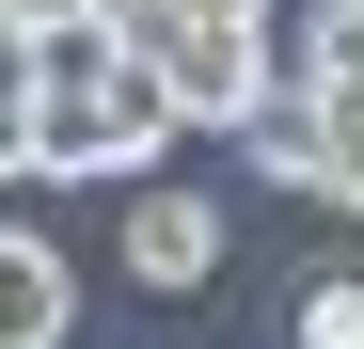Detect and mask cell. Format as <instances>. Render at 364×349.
<instances>
[{"instance_id":"obj_6","label":"cell","mask_w":364,"mask_h":349,"mask_svg":"<svg viewBox=\"0 0 364 349\" xmlns=\"http://www.w3.org/2000/svg\"><path fill=\"white\" fill-rule=\"evenodd\" d=\"M301 349H364V270H317V286H301Z\"/></svg>"},{"instance_id":"obj_8","label":"cell","mask_w":364,"mask_h":349,"mask_svg":"<svg viewBox=\"0 0 364 349\" xmlns=\"http://www.w3.org/2000/svg\"><path fill=\"white\" fill-rule=\"evenodd\" d=\"M174 16H269V0H174Z\"/></svg>"},{"instance_id":"obj_4","label":"cell","mask_w":364,"mask_h":349,"mask_svg":"<svg viewBox=\"0 0 364 349\" xmlns=\"http://www.w3.org/2000/svg\"><path fill=\"white\" fill-rule=\"evenodd\" d=\"M64 318H80V270L32 222H0V349H64Z\"/></svg>"},{"instance_id":"obj_5","label":"cell","mask_w":364,"mask_h":349,"mask_svg":"<svg viewBox=\"0 0 364 349\" xmlns=\"http://www.w3.org/2000/svg\"><path fill=\"white\" fill-rule=\"evenodd\" d=\"M0 174H48V64H32V32H0Z\"/></svg>"},{"instance_id":"obj_3","label":"cell","mask_w":364,"mask_h":349,"mask_svg":"<svg viewBox=\"0 0 364 349\" xmlns=\"http://www.w3.org/2000/svg\"><path fill=\"white\" fill-rule=\"evenodd\" d=\"M206 270H222V207L191 191V174H159V191L127 207V286L174 302V286H206Z\"/></svg>"},{"instance_id":"obj_7","label":"cell","mask_w":364,"mask_h":349,"mask_svg":"<svg viewBox=\"0 0 364 349\" xmlns=\"http://www.w3.org/2000/svg\"><path fill=\"white\" fill-rule=\"evenodd\" d=\"M0 16H16V32H64V16H95V0H0Z\"/></svg>"},{"instance_id":"obj_2","label":"cell","mask_w":364,"mask_h":349,"mask_svg":"<svg viewBox=\"0 0 364 349\" xmlns=\"http://www.w3.org/2000/svg\"><path fill=\"white\" fill-rule=\"evenodd\" d=\"M143 64L174 80V111H191V127H254V111H269V80H285V48H269V16H174L159 48H143Z\"/></svg>"},{"instance_id":"obj_1","label":"cell","mask_w":364,"mask_h":349,"mask_svg":"<svg viewBox=\"0 0 364 349\" xmlns=\"http://www.w3.org/2000/svg\"><path fill=\"white\" fill-rule=\"evenodd\" d=\"M191 127L174 111V80L143 64H95V80H48V174H159V143Z\"/></svg>"}]
</instances>
